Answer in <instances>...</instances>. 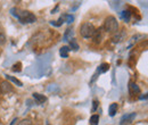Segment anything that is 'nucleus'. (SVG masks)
Masks as SVG:
<instances>
[{"instance_id":"1","label":"nucleus","mask_w":148,"mask_h":125,"mask_svg":"<svg viewBox=\"0 0 148 125\" xmlns=\"http://www.w3.org/2000/svg\"><path fill=\"white\" fill-rule=\"evenodd\" d=\"M12 14L19 19L22 24H32L37 22V17L34 14H32L29 10H19V13H16V9L12 10Z\"/></svg>"},{"instance_id":"2","label":"nucleus","mask_w":148,"mask_h":125,"mask_svg":"<svg viewBox=\"0 0 148 125\" xmlns=\"http://www.w3.org/2000/svg\"><path fill=\"white\" fill-rule=\"evenodd\" d=\"M104 30L108 33H116L119 31V22L114 16L106 17L104 22Z\"/></svg>"},{"instance_id":"3","label":"nucleus","mask_w":148,"mask_h":125,"mask_svg":"<svg viewBox=\"0 0 148 125\" xmlns=\"http://www.w3.org/2000/svg\"><path fill=\"white\" fill-rule=\"evenodd\" d=\"M95 32H96V29H95V26H93L91 23L86 22V23H83L80 26V34H81L82 38H84V39L92 38Z\"/></svg>"},{"instance_id":"4","label":"nucleus","mask_w":148,"mask_h":125,"mask_svg":"<svg viewBox=\"0 0 148 125\" xmlns=\"http://www.w3.org/2000/svg\"><path fill=\"white\" fill-rule=\"evenodd\" d=\"M136 116H137V114H136V113H130V114H127V115H123V116H122V118H121V121H120V124L121 125L131 124V123L134 121Z\"/></svg>"},{"instance_id":"5","label":"nucleus","mask_w":148,"mask_h":125,"mask_svg":"<svg viewBox=\"0 0 148 125\" xmlns=\"http://www.w3.org/2000/svg\"><path fill=\"white\" fill-rule=\"evenodd\" d=\"M13 91H14V89H13V87L10 85L9 82L2 81V82L0 83V92H1V93L7 94V93H10V92H13Z\"/></svg>"},{"instance_id":"6","label":"nucleus","mask_w":148,"mask_h":125,"mask_svg":"<svg viewBox=\"0 0 148 125\" xmlns=\"http://www.w3.org/2000/svg\"><path fill=\"white\" fill-rule=\"evenodd\" d=\"M124 38H125V32L123 30L122 31H117L116 33H114V36L112 38V41H113V43H119V42L123 41Z\"/></svg>"},{"instance_id":"7","label":"nucleus","mask_w":148,"mask_h":125,"mask_svg":"<svg viewBox=\"0 0 148 125\" xmlns=\"http://www.w3.org/2000/svg\"><path fill=\"white\" fill-rule=\"evenodd\" d=\"M93 39V42L95 43H100L101 42V40H103V30L101 29H98V30H96V32H95V34L92 36Z\"/></svg>"},{"instance_id":"8","label":"nucleus","mask_w":148,"mask_h":125,"mask_svg":"<svg viewBox=\"0 0 148 125\" xmlns=\"http://www.w3.org/2000/svg\"><path fill=\"white\" fill-rule=\"evenodd\" d=\"M129 92H130V94H139V93H140V88H139L134 82H130Z\"/></svg>"},{"instance_id":"9","label":"nucleus","mask_w":148,"mask_h":125,"mask_svg":"<svg viewBox=\"0 0 148 125\" xmlns=\"http://www.w3.org/2000/svg\"><path fill=\"white\" fill-rule=\"evenodd\" d=\"M33 98L37 100L38 104H43V102H46V101H47V97H46V96L40 94V93H37V92H34V93H33Z\"/></svg>"},{"instance_id":"10","label":"nucleus","mask_w":148,"mask_h":125,"mask_svg":"<svg viewBox=\"0 0 148 125\" xmlns=\"http://www.w3.org/2000/svg\"><path fill=\"white\" fill-rule=\"evenodd\" d=\"M70 50H71V49L69 48V46H64V47H62V48L59 49V55H60L63 58H67Z\"/></svg>"},{"instance_id":"11","label":"nucleus","mask_w":148,"mask_h":125,"mask_svg":"<svg viewBox=\"0 0 148 125\" xmlns=\"http://www.w3.org/2000/svg\"><path fill=\"white\" fill-rule=\"evenodd\" d=\"M69 48L70 49H72V50H74V51H77L79 50V44H77V41H76V39H72V40H70L69 41Z\"/></svg>"},{"instance_id":"12","label":"nucleus","mask_w":148,"mask_h":125,"mask_svg":"<svg viewBox=\"0 0 148 125\" xmlns=\"http://www.w3.org/2000/svg\"><path fill=\"white\" fill-rule=\"evenodd\" d=\"M108 70H110V64H107V63H103V64L98 67L97 73H98V74H100V73H106Z\"/></svg>"},{"instance_id":"13","label":"nucleus","mask_w":148,"mask_h":125,"mask_svg":"<svg viewBox=\"0 0 148 125\" xmlns=\"http://www.w3.org/2000/svg\"><path fill=\"white\" fill-rule=\"evenodd\" d=\"M73 34H74V32H73V30L72 29H67L66 31H65V34H64V41H70V40H72L73 38Z\"/></svg>"},{"instance_id":"14","label":"nucleus","mask_w":148,"mask_h":125,"mask_svg":"<svg viewBox=\"0 0 148 125\" xmlns=\"http://www.w3.org/2000/svg\"><path fill=\"white\" fill-rule=\"evenodd\" d=\"M117 108H119L117 104H112L111 106H110V108H108V113H110V116H111V117L115 116V114L117 113Z\"/></svg>"},{"instance_id":"15","label":"nucleus","mask_w":148,"mask_h":125,"mask_svg":"<svg viewBox=\"0 0 148 125\" xmlns=\"http://www.w3.org/2000/svg\"><path fill=\"white\" fill-rule=\"evenodd\" d=\"M6 77H7V80H9V81H12L13 83H15L16 85H18V87H23V83L19 81V80H17L16 77H14V76H10V75H8V74H6L5 75Z\"/></svg>"},{"instance_id":"16","label":"nucleus","mask_w":148,"mask_h":125,"mask_svg":"<svg viewBox=\"0 0 148 125\" xmlns=\"http://www.w3.org/2000/svg\"><path fill=\"white\" fill-rule=\"evenodd\" d=\"M121 17L128 23V22H130V19H131V13H130L129 10H123L121 13Z\"/></svg>"},{"instance_id":"17","label":"nucleus","mask_w":148,"mask_h":125,"mask_svg":"<svg viewBox=\"0 0 148 125\" xmlns=\"http://www.w3.org/2000/svg\"><path fill=\"white\" fill-rule=\"evenodd\" d=\"M98 122H99V115L95 114L90 117V124L91 125H98Z\"/></svg>"},{"instance_id":"18","label":"nucleus","mask_w":148,"mask_h":125,"mask_svg":"<svg viewBox=\"0 0 148 125\" xmlns=\"http://www.w3.org/2000/svg\"><path fill=\"white\" fill-rule=\"evenodd\" d=\"M17 125H32V121L30 118H24V120L19 121Z\"/></svg>"},{"instance_id":"19","label":"nucleus","mask_w":148,"mask_h":125,"mask_svg":"<svg viewBox=\"0 0 148 125\" xmlns=\"http://www.w3.org/2000/svg\"><path fill=\"white\" fill-rule=\"evenodd\" d=\"M73 20H74V17L72 16V15H65V22H66V23L71 24Z\"/></svg>"},{"instance_id":"20","label":"nucleus","mask_w":148,"mask_h":125,"mask_svg":"<svg viewBox=\"0 0 148 125\" xmlns=\"http://www.w3.org/2000/svg\"><path fill=\"white\" fill-rule=\"evenodd\" d=\"M6 43V36L3 33H0V44H5Z\"/></svg>"},{"instance_id":"21","label":"nucleus","mask_w":148,"mask_h":125,"mask_svg":"<svg viewBox=\"0 0 148 125\" xmlns=\"http://www.w3.org/2000/svg\"><path fill=\"white\" fill-rule=\"evenodd\" d=\"M92 104H93V105H92V110L95 111V110L98 108V104H99V102H98V100H93Z\"/></svg>"},{"instance_id":"22","label":"nucleus","mask_w":148,"mask_h":125,"mask_svg":"<svg viewBox=\"0 0 148 125\" xmlns=\"http://www.w3.org/2000/svg\"><path fill=\"white\" fill-rule=\"evenodd\" d=\"M140 99H148V93H146L145 96H140Z\"/></svg>"}]
</instances>
